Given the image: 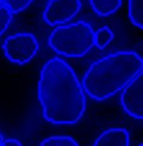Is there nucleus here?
<instances>
[{"label": "nucleus", "instance_id": "obj_9", "mask_svg": "<svg viewBox=\"0 0 143 146\" xmlns=\"http://www.w3.org/2000/svg\"><path fill=\"white\" fill-rule=\"evenodd\" d=\"M128 17L131 24L143 29V0H128Z\"/></svg>", "mask_w": 143, "mask_h": 146}, {"label": "nucleus", "instance_id": "obj_14", "mask_svg": "<svg viewBox=\"0 0 143 146\" xmlns=\"http://www.w3.org/2000/svg\"><path fill=\"white\" fill-rule=\"evenodd\" d=\"M3 146H24L18 139H13V138H10V139H4Z\"/></svg>", "mask_w": 143, "mask_h": 146}, {"label": "nucleus", "instance_id": "obj_7", "mask_svg": "<svg viewBox=\"0 0 143 146\" xmlns=\"http://www.w3.org/2000/svg\"><path fill=\"white\" fill-rule=\"evenodd\" d=\"M93 146H130V134L123 127H111L102 132Z\"/></svg>", "mask_w": 143, "mask_h": 146}, {"label": "nucleus", "instance_id": "obj_17", "mask_svg": "<svg viewBox=\"0 0 143 146\" xmlns=\"http://www.w3.org/2000/svg\"><path fill=\"white\" fill-rule=\"evenodd\" d=\"M137 146H143V144H140V145H137Z\"/></svg>", "mask_w": 143, "mask_h": 146}, {"label": "nucleus", "instance_id": "obj_13", "mask_svg": "<svg viewBox=\"0 0 143 146\" xmlns=\"http://www.w3.org/2000/svg\"><path fill=\"white\" fill-rule=\"evenodd\" d=\"M32 3H33V0H4V5L9 7V10L13 14L23 12Z\"/></svg>", "mask_w": 143, "mask_h": 146}, {"label": "nucleus", "instance_id": "obj_4", "mask_svg": "<svg viewBox=\"0 0 143 146\" xmlns=\"http://www.w3.org/2000/svg\"><path fill=\"white\" fill-rule=\"evenodd\" d=\"M39 50L37 37L31 32H18L9 36L3 43L5 57L13 64L25 65L31 62Z\"/></svg>", "mask_w": 143, "mask_h": 146}, {"label": "nucleus", "instance_id": "obj_6", "mask_svg": "<svg viewBox=\"0 0 143 146\" xmlns=\"http://www.w3.org/2000/svg\"><path fill=\"white\" fill-rule=\"evenodd\" d=\"M120 106L129 116L136 120L143 119V72L122 89Z\"/></svg>", "mask_w": 143, "mask_h": 146}, {"label": "nucleus", "instance_id": "obj_15", "mask_svg": "<svg viewBox=\"0 0 143 146\" xmlns=\"http://www.w3.org/2000/svg\"><path fill=\"white\" fill-rule=\"evenodd\" d=\"M3 143H4V135L0 132V146H3Z\"/></svg>", "mask_w": 143, "mask_h": 146}, {"label": "nucleus", "instance_id": "obj_11", "mask_svg": "<svg viewBox=\"0 0 143 146\" xmlns=\"http://www.w3.org/2000/svg\"><path fill=\"white\" fill-rule=\"evenodd\" d=\"M38 146H80L70 135H51L42 140Z\"/></svg>", "mask_w": 143, "mask_h": 146}, {"label": "nucleus", "instance_id": "obj_1", "mask_svg": "<svg viewBox=\"0 0 143 146\" xmlns=\"http://www.w3.org/2000/svg\"><path fill=\"white\" fill-rule=\"evenodd\" d=\"M37 98L42 116L57 126L75 125L87 108L81 81L62 57H53L43 64L37 83Z\"/></svg>", "mask_w": 143, "mask_h": 146}, {"label": "nucleus", "instance_id": "obj_8", "mask_svg": "<svg viewBox=\"0 0 143 146\" xmlns=\"http://www.w3.org/2000/svg\"><path fill=\"white\" fill-rule=\"evenodd\" d=\"M92 11L98 17H110L123 5V0H88Z\"/></svg>", "mask_w": 143, "mask_h": 146}, {"label": "nucleus", "instance_id": "obj_12", "mask_svg": "<svg viewBox=\"0 0 143 146\" xmlns=\"http://www.w3.org/2000/svg\"><path fill=\"white\" fill-rule=\"evenodd\" d=\"M13 19V13L9 10L6 5L0 6V37L7 31V29L11 25Z\"/></svg>", "mask_w": 143, "mask_h": 146}, {"label": "nucleus", "instance_id": "obj_2", "mask_svg": "<svg viewBox=\"0 0 143 146\" xmlns=\"http://www.w3.org/2000/svg\"><path fill=\"white\" fill-rule=\"evenodd\" d=\"M143 71L142 56L131 50L116 51L93 62L82 77L85 94L94 101H105L120 93Z\"/></svg>", "mask_w": 143, "mask_h": 146}, {"label": "nucleus", "instance_id": "obj_16", "mask_svg": "<svg viewBox=\"0 0 143 146\" xmlns=\"http://www.w3.org/2000/svg\"><path fill=\"white\" fill-rule=\"evenodd\" d=\"M3 4H4V0H0V6H1Z\"/></svg>", "mask_w": 143, "mask_h": 146}, {"label": "nucleus", "instance_id": "obj_10", "mask_svg": "<svg viewBox=\"0 0 143 146\" xmlns=\"http://www.w3.org/2000/svg\"><path fill=\"white\" fill-rule=\"evenodd\" d=\"M114 38V33L109 26H102L94 31V46L99 50H104L111 44Z\"/></svg>", "mask_w": 143, "mask_h": 146}, {"label": "nucleus", "instance_id": "obj_3", "mask_svg": "<svg viewBox=\"0 0 143 146\" xmlns=\"http://www.w3.org/2000/svg\"><path fill=\"white\" fill-rule=\"evenodd\" d=\"M48 45L62 57L80 58L94 48V30L85 20L55 26L49 35Z\"/></svg>", "mask_w": 143, "mask_h": 146}, {"label": "nucleus", "instance_id": "obj_5", "mask_svg": "<svg viewBox=\"0 0 143 146\" xmlns=\"http://www.w3.org/2000/svg\"><path fill=\"white\" fill-rule=\"evenodd\" d=\"M82 9L81 0H49L43 11V20L49 26L68 24Z\"/></svg>", "mask_w": 143, "mask_h": 146}]
</instances>
